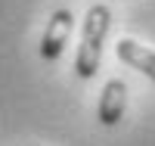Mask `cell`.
Returning a JSON list of instances; mask_svg holds the SVG:
<instances>
[{"mask_svg": "<svg viewBox=\"0 0 155 146\" xmlns=\"http://www.w3.org/2000/svg\"><path fill=\"white\" fill-rule=\"evenodd\" d=\"M115 50H118V59H121V62H127L130 69L143 72L146 78H152V81H155V50L140 47L137 41H130V37H121Z\"/></svg>", "mask_w": 155, "mask_h": 146, "instance_id": "277c9868", "label": "cell"}, {"mask_svg": "<svg viewBox=\"0 0 155 146\" xmlns=\"http://www.w3.org/2000/svg\"><path fill=\"white\" fill-rule=\"evenodd\" d=\"M71 12L68 9H56L53 16H50V25H47V31H44V41H41V56L44 59H59L62 56V50H65L68 44V34H71Z\"/></svg>", "mask_w": 155, "mask_h": 146, "instance_id": "7a4b0ae2", "label": "cell"}, {"mask_svg": "<svg viewBox=\"0 0 155 146\" xmlns=\"http://www.w3.org/2000/svg\"><path fill=\"white\" fill-rule=\"evenodd\" d=\"M112 28V12L109 6H90L87 16H84V28H81V47H78V56H74V72L78 78L90 81L96 72H99V59H102V44H106V34Z\"/></svg>", "mask_w": 155, "mask_h": 146, "instance_id": "6da1fadb", "label": "cell"}, {"mask_svg": "<svg viewBox=\"0 0 155 146\" xmlns=\"http://www.w3.org/2000/svg\"><path fill=\"white\" fill-rule=\"evenodd\" d=\"M124 109H127V84L121 78H112V81L102 87L99 93V124L106 127H115L124 118Z\"/></svg>", "mask_w": 155, "mask_h": 146, "instance_id": "3957f363", "label": "cell"}]
</instances>
